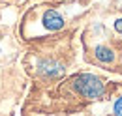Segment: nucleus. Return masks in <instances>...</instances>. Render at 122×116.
Listing matches in <instances>:
<instances>
[{"instance_id":"nucleus-1","label":"nucleus","mask_w":122,"mask_h":116,"mask_svg":"<svg viewBox=\"0 0 122 116\" xmlns=\"http://www.w3.org/2000/svg\"><path fill=\"white\" fill-rule=\"evenodd\" d=\"M71 86H73V90L79 96H83L86 99H100L105 94V82L98 75H94V73H81V75H77L73 79V82H71Z\"/></svg>"},{"instance_id":"nucleus-2","label":"nucleus","mask_w":122,"mask_h":116,"mask_svg":"<svg viewBox=\"0 0 122 116\" xmlns=\"http://www.w3.org/2000/svg\"><path fill=\"white\" fill-rule=\"evenodd\" d=\"M38 73L47 77V79H56V77L64 75V66L56 60H51V58L40 60L38 62Z\"/></svg>"},{"instance_id":"nucleus-3","label":"nucleus","mask_w":122,"mask_h":116,"mask_svg":"<svg viewBox=\"0 0 122 116\" xmlns=\"http://www.w3.org/2000/svg\"><path fill=\"white\" fill-rule=\"evenodd\" d=\"M41 23H43V26H45L49 32H58V30L64 28V24H66V21H64V17H62L56 10H47L43 17H41Z\"/></svg>"},{"instance_id":"nucleus-4","label":"nucleus","mask_w":122,"mask_h":116,"mask_svg":"<svg viewBox=\"0 0 122 116\" xmlns=\"http://www.w3.org/2000/svg\"><path fill=\"white\" fill-rule=\"evenodd\" d=\"M94 56L102 64H111V62H115V51L111 47H107V45H96Z\"/></svg>"},{"instance_id":"nucleus-5","label":"nucleus","mask_w":122,"mask_h":116,"mask_svg":"<svg viewBox=\"0 0 122 116\" xmlns=\"http://www.w3.org/2000/svg\"><path fill=\"white\" fill-rule=\"evenodd\" d=\"M113 114L115 116H122V96L117 97V101L113 105Z\"/></svg>"},{"instance_id":"nucleus-6","label":"nucleus","mask_w":122,"mask_h":116,"mask_svg":"<svg viewBox=\"0 0 122 116\" xmlns=\"http://www.w3.org/2000/svg\"><path fill=\"white\" fill-rule=\"evenodd\" d=\"M115 30H117L118 34H122V17H120V19H117V21H115Z\"/></svg>"}]
</instances>
